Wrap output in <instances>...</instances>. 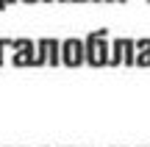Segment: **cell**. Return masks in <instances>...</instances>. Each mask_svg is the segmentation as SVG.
Here are the masks:
<instances>
[{
  "mask_svg": "<svg viewBox=\"0 0 150 147\" xmlns=\"http://www.w3.org/2000/svg\"><path fill=\"white\" fill-rule=\"evenodd\" d=\"M83 50H86V61L89 67H103L108 64V56H111V42H108V31L106 28H97L89 31L83 36Z\"/></svg>",
  "mask_w": 150,
  "mask_h": 147,
  "instance_id": "6da1fadb",
  "label": "cell"
},
{
  "mask_svg": "<svg viewBox=\"0 0 150 147\" xmlns=\"http://www.w3.org/2000/svg\"><path fill=\"white\" fill-rule=\"evenodd\" d=\"M8 61L14 67H36V42L33 39H14Z\"/></svg>",
  "mask_w": 150,
  "mask_h": 147,
  "instance_id": "7a4b0ae2",
  "label": "cell"
},
{
  "mask_svg": "<svg viewBox=\"0 0 150 147\" xmlns=\"http://www.w3.org/2000/svg\"><path fill=\"white\" fill-rule=\"evenodd\" d=\"M134 56H136V44H134V39L120 36V39H114V42H111V56H108V67H120V64L134 67Z\"/></svg>",
  "mask_w": 150,
  "mask_h": 147,
  "instance_id": "3957f363",
  "label": "cell"
},
{
  "mask_svg": "<svg viewBox=\"0 0 150 147\" xmlns=\"http://www.w3.org/2000/svg\"><path fill=\"white\" fill-rule=\"evenodd\" d=\"M86 61V50H83V39L70 36L61 42V64L64 67H81Z\"/></svg>",
  "mask_w": 150,
  "mask_h": 147,
  "instance_id": "277c9868",
  "label": "cell"
},
{
  "mask_svg": "<svg viewBox=\"0 0 150 147\" xmlns=\"http://www.w3.org/2000/svg\"><path fill=\"white\" fill-rule=\"evenodd\" d=\"M134 44H136L134 67H150V39H134Z\"/></svg>",
  "mask_w": 150,
  "mask_h": 147,
  "instance_id": "5b68a950",
  "label": "cell"
},
{
  "mask_svg": "<svg viewBox=\"0 0 150 147\" xmlns=\"http://www.w3.org/2000/svg\"><path fill=\"white\" fill-rule=\"evenodd\" d=\"M39 42H42L45 50H47V64L59 67L61 64V42L59 39H39Z\"/></svg>",
  "mask_w": 150,
  "mask_h": 147,
  "instance_id": "8992f818",
  "label": "cell"
},
{
  "mask_svg": "<svg viewBox=\"0 0 150 147\" xmlns=\"http://www.w3.org/2000/svg\"><path fill=\"white\" fill-rule=\"evenodd\" d=\"M11 42H14V39H0V67L6 64V53L11 50Z\"/></svg>",
  "mask_w": 150,
  "mask_h": 147,
  "instance_id": "52a82bcc",
  "label": "cell"
},
{
  "mask_svg": "<svg viewBox=\"0 0 150 147\" xmlns=\"http://www.w3.org/2000/svg\"><path fill=\"white\" fill-rule=\"evenodd\" d=\"M14 3H17V0H0V11H6L8 6H14Z\"/></svg>",
  "mask_w": 150,
  "mask_h": 147,
  "instance_id": "ba28073f",
  "label": "cell"
},
{
  "mask_svg": "<svg viewBox=\"0 0 150 147\" xmlns=\"http://www.w3.org/2000/svg\"><path fill=\"white\" fill-rule=\"evenodd\" d=\"M72 3H89V0H72Z\"/></svg>",
  "mask_w": 150,
  "mask_h": 147,
  "instance_id": "9c48e42d",
  "label": "cell"
},
{
  "mask_svg": "<svg viewBox=\"0 0 150 147\" xmlns=\"http://www.w3.org/2000/svg\"><path fill=\"white\" fill-rule=\"evenodd\" d=\"M22 3H39V0H22Z\"/></svg>",
  "mask_w": 150,
  "mask_h": 147,
  "instance_id": "30bf717a",
  "label": "cell"
},
{
  "mask_svg": "<svg viewBox=\"0 0 150 147\" xmlns=\"http://www.w3.org/2000/svg\"><path fill=\"white\" fill-rule=\"evenodd\" d=\"M103 3H117V0H103Z\"/></svg>",
  "mask_w": 150,
  "mask_h": 147,
  "instance_id": "8fae6325",
  "label": "cell"
},
{
  "mask_svg": "<svg viewBox=\"0 0 150 147\" xmlns=\"http://www.w3.org/2000/svg\"><path fill=\"white\" fill-rule=\"evenodd\" d=\"M42 3H56V0H42Z\"/></svg>",
  "mask_w": 150,
  "mask_h": 147,
  "instance_id": "7c38bea8",
  "label": "cell"
},
{
  "mask_svg": "<svg viewBox=\"0 0 150 147\" xmlns=\"http://www.w3.org/2000/svg\"><path fill=\"white\" fill-rule=\"evenodd\" d=\"M92 3H103V0H92Z\"/></svg>",
  "mask_w": 150,
  "mask_h": 147,
  "instance_id": "4fadbf2b",
  "label": "cell"
},
{
  "mask_svg": "<svg viewBox=\"0 0 150 147\" xmlns=\"http://www.w3.org/2000/svg\"><path fill=\"white\" fill-rule=\"evenodd\" d=\"M117 3H128V0H117Z\"/></svg>",
  "mask_w": 150,
  "mask_h": 147,
  "instance_id": "5bb4252c",
  "label": "cell"
},
{
  "mask_svg": "<svg viewBox=\"0 0 150 147\" xmlns=\"http://www.w3.org/2000/svg\"><path fill=\"white\" fill-rule=\"evenodd\" d=\"M59 3H67V0H59Z\"/></svg>",
  "mask_w": 150,
  "mask_h": 147,
  "instance_id": "9a60e30c",
  "label": "cell"
},
{
  "mask_svg": "<svg viewBox=\"0 0 150 147\" xmlns=\"http://www.w3.org/2000/svg\"><path fill=\"white\" fill-rule=\"evenodd\" d=\"M147 3H150V0H147Z\"/></svg>",
  "mask_w": 150,
  "mask_h": 147,
  "instance_id": "2e32d148",
  "label": "cell"
}]
</instances>
